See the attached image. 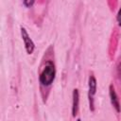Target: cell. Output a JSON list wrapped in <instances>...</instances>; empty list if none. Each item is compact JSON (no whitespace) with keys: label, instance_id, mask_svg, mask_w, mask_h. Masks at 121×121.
Instances as JSON below:
<instances>
[{"label":"cell","instance_id":"7a4b0ae2","mask_svg":"<svg viewBox=\"0 0 121 121\" xmlns=\"http://www.w3.org/2000/svg\"><path fill=\"white\" fill-rule=\"evenodd\" d=\"M95 91H96V80L95 78L92 75L89 78V93H88L90 109L92 111H94V96L95 95Z\"/></svg>","mask_w":121,"mask_h":121},{"label":"cell","instance_id":"277c9868","mask_svg":"<svg viewBox=\"0 0 121 121\" xmlns=\"http://www.w3.org/2000/svg\"><path fill=\"white\" fill-rule=\"evenodd\" d=\"M110 97H111V101L112 106L115 108V110L117 112H120V105H119V99L116 95V93L114 91V88L112 87V85L110 86Z\"/></svg>","mask_w":121,"mask_h":121},{"label":"cell","instance_id":"8992f818","mask_svg":"<svg viewBox=\"0 0 121 121\" xmlns=\"http://www.w3.org/2000/svg\"><path fill=\"white\" fill-rule=\"evenodd\" d=\"M23 4L26 5V7H30V6H32L34 4V1H24Z\"/></svg>","mask_w":121,"mask_h":121},{"label":"cell","instance_id":"5b68a950","mask_svg":"<svg viewBox=\"0 0 121 121\" xmlns=\"http://www.w3.org/2000/svg\"><path fill=\"white\" fill-rule=\"evenodd\" d=\"M79 95H78V90L74 89L73 91V104H72V113L73 116H76L78 109V100H79Z\"/></svg>","mask_w":121,"mask_h":121},{"label":"cell","instance_id":"52a82bcc","mask_svg":"<svg viewBox=\"0 0 121 121\" xmlns=\"http://www.w3.org/2000/svg\"><path fill=\"white\" fill-rule=\"evenodd\" d=\"M117 21H118V24H119V26H121V9H119V11H118V14H117Z\"/></svg>","mask_w":121,"mask_h":121},{"label":"cell","instance_id":"3957f363","mask_svg":"<svg viewBox=\"0 0 121 121\" xmlns=\"http://www.w3.org/2000/svg\"><path fill=\"white\" fill-rule=\"evenodd\" d=\"M21 34H22V38H23V41H24V43H25V47H26V50L27 54H32L33 51H34V48H35L34 43L29 38L26 28L23 27V26H21Z\"/></svg>","mask_w":121,"mask_h":121},{"label":"cell","instance_id":"ba28073f","mask_svg":"<svg viewBox=\"0 0 121 121\" xmlns=\"http://www.w3.org/2000/svg\"><path fill=\"white\" fill-rule=\"evenodd\" d=\"M77 121H80V119H78V120H77Z\"/></svg>","mask_w":121,"mask_h":121},{"label":"cell","instance_id":"6da1fadb","mask_svg":"<svg viewBox=\"0 0 121 121\" xmlns=\"http://www.w3.org/2000/svg\"><path fill=\"white\" fill-rule=\"evenodd\" d=\"M55 75H56V70H55V66L53 64L52 61H47L44 66L43 69L42 70L41 74H40V81L43 85L44 86H48L50 85L54 78H55Z\"/></svg>","mask_w":121,"mask_h":121}]
</instances>
